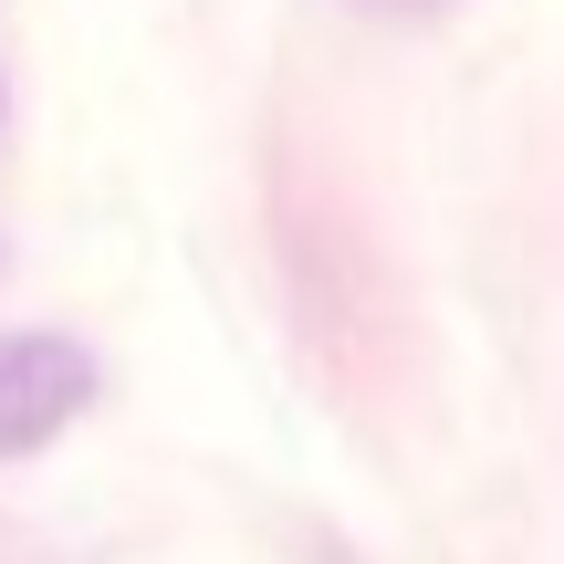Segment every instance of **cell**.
I'll use <instances>...</instances> for the list:
<instances>
[{
  "instance_id": "2",
  "label": "cell",
  "mask_w": 564,
  "mask_h": 564,
  "mask_svg": "<svg viewBox=\"0 0 564 564\" xmlns=\"http://www.w3.org/2000/svg\"><path fill=\"white\" fill-rule=\"evenodd\" d=\"M366 11H429V0H366Z\"/></svg>"
},
{
  "instance_id": "1",
  "label": "cell",
  "mask_w": 564,
  "mask_h": 564,
  "mask_svg": "<svg viewBox=\"0 0 564 564\" xmlns=\"http://www.w3.org/2000/svg\"><path fill=\"white\" fill-rule=\"evenodd\" d=\"M95 408V356L74 335H0V460H32Z\"/></svg>"
}]
</instances>
